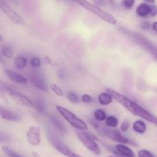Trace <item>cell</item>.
Masks as SVG:
<instances>
[{
	"label": "cell",
	"instance_id": "6da1fadb",
	"mask_svg": "<svg viewBox=\"0 0 157 157\" xmlns=\"http://www.w3.org/2000/svg\"><path fill=\"white\" fill-rule=\"evenodd\" d=\"M107 92L113 97V99H115L117 103L122 105L126 109H127L132 114L146 120V121L150 122V123L154 124L157 116L153 115L151 112H150L147 109H144V107H142L140 105L136 103V102L133 101L126 95H123V94L120 93V92H117V91L113 90L112 89H107Z\"/></svg>",
	"mask_w": 157,
	"mask_h": 157
},
{
	"label": "cell",
	"instance_id": "7a4b0ae2",
	"mask_svg": "<svg viewBox=\"0 0 157 157\" xmlns=\"http://www.w3.org/2000/svg\"><path fill=\"white\" fill-rule=\"evenodd\" d=\"M72 1L76 2L77 4L80 5V6H82L83 8L86 9L87 10L90 11V12L94 13V15H98L100 18H101V19L104 20L106 22L109 23V24L116 25L117 22V21L115 18V17H113V15H112L109 12H106L104 9H101L99 6H95V5L89 2L87 0H72Z\"/></svg>",
	"mask_w": 157,
	"mask_h": 157
},
{
	"label": "cell",
	"instance_id": "3957f363",
	"mask_svg": "<svg viewBox=\"0 0 157 157\" xmlns=\"http://www.w3.org/2000/svg\"><path fill=\"white\" fill-rule=\"evenodd\" d=\"M47 138L48 139L50 144L56 149L60 153L63 154L67 157H81V155L77 154L74 151H72L67 145L63 143L62 140L52 130L47 131Z\"/></svg>",
	"mask_w": 157,
	"mask_h": 157
},
{
	"label": "cell",
	"instance_id": "277c9868",
	"mask_svg": "<svg viewBox=\"0 0 157 157\" xmlns=\"http://www.w3.org/2000/svg\"><path fill=\"white\" fill-rule=\"evenodd\" d=\"M57 110L58 111V112L60 113V115L69 123L71 126H73L74 128H75L78 130H81V131H86L88 129V126L87 124L82 120L81 119H80L79 117L77 116L75 113H73L72 112H71L69 109H66V108L63 107L61 106H56Z\"/></svg>",
	"mask_w": 157,
	"mask_h": 157
},
{
	"label": "cell",
	"instance_id": "5b68a950",
	"mask_svg": "<svg viewBox=\"0 0 157 157\" xmlns=\"http://www.w3.org/2000/svg\"><path fill=\"white\" fill-rule=\"evenodd\" d=\"M76 134L79 138L80 141L83 143V145L87 149H89L90 152H92L95 155L101 154V148L96 142V139L98 140V138L94 135L88 132H86V131L81 130H77Z\"/></svg>",
	"mask_w": 157,
	"mask_h": 157
},
{
	"label": "cell",
	"instance_id": "8992f818",
	"mask_svg": "<svg viewBox=\"0 0 157 157\" xmlns=\"http://www.w3.org/2000/svg\"><path fill=\"white\" fill-rule=\"evenodd\" d=\"M6 93L17 104L29 108H34L33 101L29 99V97L20 92H18L8 84H6Z\"/></svg>",
	"mask_w": 157,
	"mask_h": 157
},
{
	"label": "cell",
	"instance_id": "52a82bcc",
	"mask_svg": "<svg viewBox=\"0 0 157 157\" xmlns=\"http://www.w3.org/2000/svg\"><path fill=\"white\" fill-rule=\"evenodd\" d=\"M99 133L103 135L104 136L107 137V138L110 139L113 141L117 142V143H121V144H130V145H135L133 142L129 139L128 138L125 137L121 134L120 130L118 129H113V128H106V127H101L98 129Z\"/></svg>",
	"mask_w": 157,
	"mask_h": 157
},
{
	"label": "cell",
	"instance_id": "ba28073f",
	"mask_svg": "<svg viewBox=\"0 0 157 157\" xmlns=\"http://www.w3.org/2000/svg\"><path fill=\"white\" fill-rule=\"evenodd\" d=\"M0 9L6 14L8 16V18L13 22L15 24L22 25L25 23L24 19L21 18V15L18 13H17L8 3L3 0H0Z\"/></svg>",
	"mask_w": 157,
	"mask_h": 157
},
{
	"label": "cell",
	"instance_id": "9c48e42d",
	"mask_svg": "<svg viewBox=\"0 0 157 157\" xmlns=\"http://www.w3.org/2000/svg\"><path fill=\"white\" fill-rule=\"evenodd\" d=\"M28 143L32 146H36L41 143V129L38 126H31L26 132Z\"/></svg>",
	"mask_w": 157,
	"mask_h": 157
},
{
	"label": "cell",
	"instance_id": "30bf717a",
	"mask_svg": "<svg viewBox=\"0 0 157 157\" xmlns=\"http://www.w3.org/2000/svg\"><path fill=\"white\" fill-rule=\"evenodd\" d=\"M29 78L34 86L38 88L43 92H48V87L44 77L38 73V72H32L29 75Z\"/></svg>",
	"mask_w": 157,
	"mask_h": 157
},
{
	"label": "cell",
	"instance_id": "8fae6325",
	"mask_svg": "<svg viewBox=\"0 0 157 157\" xmlns=\"http://www.w3.org/2000/svg\"><path fill=\"white\" fill-rule=\"evenodd\" d=\"M0 117L2 119L9 122L21 121V117L19 114L2 105H0Z\"/></svg>",
	"mask_w": 157,
	"mask_h": 157
},
{
	"label": "cell",
	"instance_id": "7c38bea8",
	"mask_svg": "<svg viewBox=\"0 0 157 157\" xmlns=\"http://www.w3.org/2000/svg\"><path fill=\"white\" fill-rule=\"evenodd\" d=\"M5 74H6V76L11 79L12 81L15 82L16 83H20V84H27L28 83V79L24 77L23 75H20V74L16 73L15 72H13L12 70H9V69H6L4 71Z\"/></svg>",
	"mask_w": 157,
	"mask_h": 157
},
{
	"label": "cell",
	"instance_id": "4fadbf2b",
	"mask_svg": "<svg viewBox=\"0 0 157 157\" xmlns=\"http://www.w3.org/2000/svg\"><path fill=\"white\" fill-rule=\"evenodd\" d=\"M49 120H50L51 123L53 125L54 127H55L59 132L64 134L67 132V129H66L64 124L57 116H55V115H50V116H49Z\"/></svg>",
	"mask_w": 157,
	"mask_h": 157
},
{
	"label": "cell",
	"instance_id": "5bb4252c",
	"mask_svg": "<svg viewBox=\"0 0 157 157\" xmlns=\"http://www.w3.org/2000/svg\"><path fill=\"white\" fill-rule=\"evenodd\" d=\"M115 149L117 152H119L120 153H121L122 155H125L127 157H135V154L133 151L130 147L126 146L125 144H121L120 143V144L116 145L115 146Z\"/></svg>",
	"mask_w": 157,
	"mask_h": 157
},
{
	"label": "cell",
	"instance_id": "9a60e30c",
	"mask_svg": "<svg viewBox=\"0 0 157 157\" xmlns=\"http://www.w3.org/2000/svg\"><path fill=\"white\" fill-rule=\"evenodd\" d=\"M150 5L149 4L145 2L140 3L136 8V14L139 16L144 18V17H147V15H150Z\"/></svg>",
	"mask_w": 157,
	"mask_h": 157
},
{
	"label": "cell",
	"instance_id": "2e32d148",
	"mask_svg": "<svg viewBox=\"0 0 157 157\" xmlns=\"http://www.w3.org/2000/svg\"><path fill=\"white\" fill-rule=\"evenodd\" d=\"M98 102L102 106H108V105L111 104L113 102V97L108 93V92H101L100 95H98Z\"/></svg>",
	"mask_w": 157,
	"mask_h": 157
},
{
	"label": "cell",
	"instance_id": "e0dca14e",
	"mask_svg": "<svg viewBox=\"0 0 157 157\" xmlns=\"http://www.w3.org/2000/svg\"><path fill=\"white\" fill-rule=\"evenodd\" d=\"M133 129L136 133L144 134L147 131V125L143 120H136L133 124Z\"/></svg>",
	"mask_w": 157,
	"mask_h": 157
},
{
	"label": "cell",
	"instance_id": "ac0fdd59",
	"mask_svg": "<svg viewBox=\"0 0 157 157\" xmlns=\"http://www.w3.org/2000/svg\"><path fill=\"white\" fill-rule=\"evenodd\" d=\"M34 103V108L37 112H39L42 115H46L47 114V110H46V105L45 103L41 99H36Z\"/></svg>",
	"mask_w": 157,
	"mask_h": 157
},
{
	"label": "cell",
	"instance_id": "d6986e66",
	"mask_svg": "<svg viewBox=\"0 0 157 157\" xmlns=\"http://www.w3.org/2000/svg\"><path fill=\"white\" fill-rule=\"evenodd\" d=\"M14 65L18 69H23L28 65V59L25 56L18 55L14 60Z\"/></svg>",
	"mask_w": 157,
	"mask_h": 157
},
{
	"label": "cell",
	"instance_id": "ffe728a7",
	"mask_svg": "<svg viewBox=\"0 0 157 157\" xmlns=\"http://www.w3.org/2000/svg\"><path fill=\"white\" fill-rule=\"evenodd\" d=\"M106 126L109 128H116L118 126V123H119V120H118L117 117L115 116V115H109L107 117V119H105Z\"/></svg>",
	"mask_w": 157,
	"mask_h": 157
},
{
	"label": "cell",
	"instance_id": "44dd1931",
	"mask_svg": "<svg viewBox=\"0 0 157 157\" xmlns=\"http://www.w3.org/2000/svg\"><path fill=\"white\" fill-rule=\"evenodd\" d=\"M94 119L97 121L103 122L105 121L107 115V113L105 112V111L103 110V109H98L94 111Z\"/></svg>",
	"mask_w": 157,
	"mask_h": 157
},
{
	"label": "cell",
	"instance_id": "7402d4cb",
	"mask_svg": "<svg viewBox=\"0 0 157 157\" xmlns=\"http://www.w3.org/2000/svg\"><path fill=\"white\" fill-rule=\"evenodd\" d=\"M0 52H1L3 58H12V56H13V52H12V49L9 46H6V45L2 46L1 49H0Z\"/></svg>",
	"mask_w": 157,
	"mask_h": 157
},
{
	"label": "cell",
	"instance_id": "603a6c76",
	"mask_svg": "<svg viewBox=\"0 0 157 157\" xmlns=\"http://www.w3.org/2000/svg\"><path fill=\"white\" fill-rule=\"evenodd\" d=\"M2 149L3 152H4L8 157H22L19 153L15 152L13 149L9 148V146H2Z\"/></svg>",
	"mask_w": 157,
	"mask_h": 157
},
{
	"label": "cell",
	"instance_id": "cb8c5ba5",
	"mask_svg": "<svg viewBox=\"0 0 157 157\" xmlns=\"http://www.w3.org/2000/svg\"><path fill=\"white\" fill-rule=\"evenodd\" d=\"M66 96H67V99H68L71 103H73V104H77V103H79L80 101V99L79 97H78V95L74 92H67Z\"/></svg>",
	"mask_w": 157,
	"mask_h": 157
},
{
	"label": "cell",
	"instance_id": "d4e9b609",
	"mask_svg": "<svg viewBox=\"0 0 157 157\" xmlns=\"http://www.w3.org/2000/svg\"><path fill=\"white\" fill-rule=\"evenodd\" d=\"M50 89L56 95L59 97H62L64 96V92H63L62 89L60 88L58 85L56 84H51L50 86Z\"/></svg>",
	"mask_w": 157,
	"mask_h": 157
},
{
	"label": "cell",
	"instance_id": "484cf974",
	"mask_svg": "<svg viewBox=\"0 0 157 157\" xmlns=\"http://www.w3.org/2000/svg\"><path fill=\"white\" fill-rule=\"evenodd\" d=\"M29 64L33 68H38L41 65V60L38 56H33L29 60Z\"/></svg>",
	"mask_w": 157,
	"mask_h": 157
},
{
	"label": "cell",
	"instance_id": "4316f807",
	"mask_svg": "<svg viewBox=\"0 0 157 157\" xmlns=\"http://www.w3.org/2000/svg\"><path fill=\"white\" fill-rule=\"evenodd\" d=\"M6 83L0 78V97H1L3 100L7 102L6 93Z\"/></svg>",
	"mask_w": 157,
	"mask_h": 157
},
{
	"label": "cell",
	"instance_id": "83f0119b",
	"mask_svg": "<svg viewBox=\"0 0 157 157\" xmlns=\"http://www.w3.org/2000/svg\"><path fill=\"white\" fill-rule=\"evenodd\" d=\"M104 147H105L107 150L110 151V152H111V153L113 154L115 157H127V156H125V155H122L121 153H120L119 152H117V151L115 149V148L112 147V146H108V145H107V144H104Z\"/></svg>",
	"mask_w": 157,
	"mask_h": 157
},
{
	"label": "cell",
	"instance_id": "f1b7e54d",
	"mask_svg": "<svg viewBox=\"0 0 157 157\" xmlns=\"http://www.w3.org/2000/svg\"><path fill=\"white\" fill-rule=\"evenodd\" d=\"M138 157H155L151 152L147 149H140L138 152Z\"/></svg>",
	"mask_w": 157,
	"mask_h": 157
},
{
	"label": "cell",
	"instance_id": "f546056e",
	"mask_svg": "<svg viewBox=\"0 0 157 157\" xmlns=\"http://www.w3.org/2000/svg\"><path fill=\"white\" fill-rule=\"evenodd\" d=\"M10 140V135L4 132H0V143H6Z\"/></svg>",
	"mask_w": 157,
	"mask_h": 157
},
{
	"label": "cell",
	"instance_id": "4dcf8cb0",
	"mask_svg": "<svg viewBox=\"0 0 157 157\" xmlns=\"http://www.w3.org/2000/svg\"><path fill=\"white\" fill-rule=\"evenodd\" d=\"M130 122L125 120V121H124L122 123H121V130L122 131V132H127V131L129 130V128H130Z\"/></svg>",
	"mask_w": 157,
	"mask_h": 157
},
{
	"label": "cell",
	"instance_id": "1f68e13d",
	"mask_svg": "<svg viewBox=\"0 0 157 157\" xmlns=\"http://www.w3.org/2000/svg\"><path fill=\"white\" fill-rule=\"evenodd\" d=\"M81 100L84 102V103H90L93 101V98L91 95H88V94H84L81 96Z\"/></svg>",
	"mask_w": 157,
	"mask_h": 157
},
{
	"label": "cell",
	"instance_id": "d6a6232c",
	"mask_svg": "<svg viewBox=\"0 0 157 157\" xmlns=\"http://www.w3.org/2000/svg\"><path fill=\"white\" fill-rule=\"evenodd\" d=\"M135 3V0H123V5L127 9H130L133 6Z\"/></svg>",
	"mask_w": 157,
	"mask_h": 157
},
{
	"label": "cell",
	"instance_id": "836d02e7",
	"mask_svg": "<svg viewBox=\"0 0 157 157\" xmlns=\"http://www.w3.org/2000/svg\"><path fill=\"white\" fill-rule=\"evenodd\" d=\"M150 15L151 16H156L157 15V6L150 5Z\"/></svg>",
	"mask_w": 157,
	"mask_h": 157
},
{
	"label": "cell",
	"instance_id": "e575fe53",
	"mask_svg": "<svg viewBox=\"0 0 157 157\" xmlns=\"http://www.w3.org/2000/svg\"><path fill=\"white\" fill-rule=\"evenodd\" d=\"M89 121H90V124H91V126H93L94 128V129H99L101 127V125H100V122H98V121H97L96 119H89Z\"/></svg>",
	"mask_w": 157,
	"mask_h": 157
},
{
	"label": "cell",
	"instance_id": "d590c367",
	"mask_svg": "<svg viewBox=\"0 0 157 157\" xmlns=\"http://www.w3.org/2000/svg\"><path fill=\"white\" fill-rule=\"evenodd\" d=\"M150 25L148 22H143L142 23L140 24V28L144 30H147V29H150Z\"/></svg>",
	"mask_w": 157,
	"mask_h": 157
},
{
	"label": "cell",
	"instance_id": "8d00e7d4",
	"mask_svg": "<svg viewBox=\"0 0 157 157\" xmlns=\"http://www.w3.org/2000/svg\"><path fill=\"white\" fill-rule=\"evenodd\" d=\"M94 2L96 3V5L101 6H104L107 5V0H94Z\"/></svg>",
	"mask_w": 157,
	"mask_h": 157
},
{
	"label": "cell",
	"instance_id": "74e56055",
	"mask_svg": "<svg viewBox=\"0 0 157 157\" xmlns=\"http://www.w3.org/2000/svg\"><path fill=\"white\" fill-rule=\"evenodd\" d=\"M152 29H153V31L157 32V22H154L152 24Z\"/></svg>",
	"mask_w": 157,
	"mask_h": 157
},
{
	"label": "cell",
	"instance_id": "f35d334b",
	"mask_svg": "<svg viewBox=\"0 0 157 157\" xmlns=\"http://www.w3.org/2000/svg\"><path fill=\"white\" fill-rule=\"evenodd\" d=\"M0 64L6 65V61H5V59H4V58H3L1 52H0Z\"/></svg>",
	"mask_w": 157,
	"mask_h": 157
},
{
	"label": "cell",
	"instance_id": "ab89813d",
	"mask_svg": "<svg viewBox=\"0 0 157 157\" xmlns=\"http://www.w3.org/2000/svg\"><path fill=\"white\" fill-rule=\"evenodd\" d=\"M32 157H41V156H40V155L38 153V152H32Z\"/></svg>",
	"mask_w": 157,
	"mask_h": 157
},
{
	"label": "cell",
	"instance_id": "60d3db41",
	"mask_svg": "<svg viewBox=\"0 0 157 157\" xmlns=\"http://www.w3.org/2000/svg\"><path fill=\"white\" fill-rule=\"evenodd\" d=\"M144 1L147 2L149 3H154L155 2V0H144Z\"/></svg>",
	"mask_w": 157,
	"mask_h": 157
},
{
	"label": "cell",
	"instance_id": "b9f144b4",
	"mask_svg": "<svg viewBox=\"0 0 157 157\" xmlns=\"http://www.w3.org/2000/svg\"><path fill=\"white\" fill-rule=\"evenodd\" d=\"M2 42H3V38L1 34H0V45H1V43Z\"/></svg>",
	"mask_w": 157,
	"mask_h": 157
},
{
	"label": "cell",
	"instance_id": "7bdbcfd3",
	"mask_svg": "<svg viewBox=\"0 0 157 157\" xmlns=\"http://www.w3.org/2000/svg\"><path fill=\"white\" fill-rule=\"evenodd\" d=\"M154 125H155V126H157V119H156V122H155V123H154Z\"/></svg>",
	"mask_w": 157,
	"mask_h": 157
},
{
	"label": "cell",
	"instance_id": "ee69618b",
	"mask_svg": "<svg viewBox=\"0 0 157 157\" xmlns=\"http://www.w3.org/2000/svg\"><path fill=\"white\" fill-rule=\"evenodd\" d=\"M108 157H115L114 155H110V156H108Z\"/></svg>",
	"mask_w": 157,
	"mask_h": 157
}]
</instances>
